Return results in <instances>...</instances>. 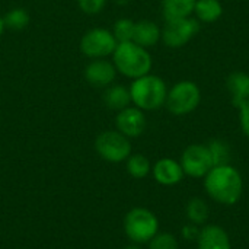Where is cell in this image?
I'll use <instances>...</instances> for the list:
<instances>
[{"mask_svg":"<svg viewBox=\"0 0 249 249\" xmlns=\"http://www.w3.org/2000/svg\"><path fill=\"white\" fill-rule=\"evenodd\" d=\"M117 45L118 41L114 34L105 28H92L80 39V51L92 60L112 55Z\"/></svg>","mask_w":249,"mask_h":249,"instance_id":"obj_7","label":"cell"},{"mask_svg":"<svg viewBox=\"0 0 249 249\" xmlns=\"http://www.w3.org/2000/svg\"><path fill=\"white\" fill-rule=\"evenodd\" d=\"M201 102V90L197 83L191 80H179L168 89L165 107L172 115L182 117L191 114Z\"/></svg>","mask_w":249,"mask_h":249,"instance_id":"obj_5","label":"cell"},{"mask_svg":"<svg viewBox=\"0 0 249 249\" xmlns=\"http://www.w3.org/2000/svg\"><path fill=\"white\" fill-rule=\"evenodd\" d=\"M160 36H162V29L153 20L143 19L134 23L133 42H136L137 45L150 48L160 41Z\"/></svg>","mask_w":249,"mask_h":249,"instance_id":"obj_14","label":"cell"},{"mask_svg":"<svg viewBox=\"0 0 249 249\" xmlns=\"http://www.w3.org/2000/svg\"><path fill=\"white\" fill-rule=\"evenodd\" d=\"M125 162H127V172L136 179L146 178L152 171V165H150L149 159L142 153L130 155Z\"/></svg>","mask_w":249,"mask_h":249,"instance_id":"obj_19","label":"cell"},{"mask_svg":"<svg viewBox=\"0 0 249 249\" xmlns=\"http://www.w3.org/2000/svg\"><path fill=\"white\" fill-rule=\"evenodd\" d=\"M131 104L142 111H155L165 105L168 86L165 80L156 74H144L131 82L130 88Z\"/></svg>","mask_w":249,"mask_h":249,"instance_id":"obj_3","label":"cell"},{"mask_svg":"<svg viewBox=\"0 0 249 249\" xmlns=\"http://www.w3.org/2000/svg\"><path fill=\"white\" fill-rule=\"evenodd\" d=\"M147 125L144 111L137 107H127L118 111L115 117V127L117 130L128 139L139 137L144 133Z\"/></svg>","mask_w":249,"mask_h":249,"instance_id":"obj_10","label":"cell"},{"mask_svg":"<svg viewBox=\"0 0 249 249\" xmlns=\"http://www.w3.org/2000/svg\"><path fill=\"white\" fill-rule=\"evenodd\" d=\"M6 29V26H4V19H3V16L0 15V36L3 35V31Z\"/></svg>","mask_w":249,"mask_h":249,"instance_id":"obj_28","label":"cell"},{"mask_svg":"<svg viewBox=\"0 0 249 249\" xmlns=\"http://www.w3.org/2000/svg\"><path fill=\"white\" fill-rule=\"evenodd\" d=\"M207 147H209L210 155L213 158L214 166L229 163V159H231V147H229V144L226 142H223L220 139H216V140L210 142V144H207Z\"/></svg>","mask_w":249,"mask_h":249,"instance_id":"obj_23","label":"cell"},{"mask_svg":"<svg viewBox=\"0 0 249 249\" xmlns=\"http://www.w3.org/2000/svg\"><path fill=\"white\" fill-rule=\"evenodd\" d=\"M196 1L197 0H162V13L165 20L191 16Z\"/></svg>","mask_w":249,"mask_h":249,"instance_id":"obj_18","label":"cell"},{"mask_svg":"<svg viewBox=\"0 0 249 249\" xmlns=\"http://www.w3.org/2000/svg\"><path fill=\"white\" fill-rule=\"evenodd\" d=\"M181 168L185 175L193 178H203L214 166L210 150L204 144L188 146L181 156Z\"/></svg>","mask_w":249,"mask_h":249,"instance_id":"obj_9","label":"cell"},{"mask_svg":"<svg viewBox=\"0 0 249 249\" xmlns=\"http://www.w3.org/2000/svg\"><path fill=\"white\" fill-rule=\"evenodd\" d=\"M187 216L193 225H196V226L203 225L209 217V207H207L206 201L201 198L190 200L188 206H187Z\"/></svg>","mask_w":249,"mask_h":249,"instance_id":"obj_20","label":"cell"},{"mask_svg":"<svg viewBox=\"0 0 249 249\" xmlns=\"http://www.w3.org/2000/svg\"><path fill=\"white\" fill-rule=\"evenodd\" d=\"M226 88L231 93L233 107H239L249 99V74L245 71H232L226 79Z\"/></svg>","mask_w":249,"mask_h":249,"instance_id":"obj_15","label":"cell"},{"mask_svg":"<svg viewBox=\"0 0 249 249\" xmlns=\"http://www.w3.org/2000/svg\"><path fill=\"white\" fill-rule=\"evenodd\" d=\"M239 124L244 131V134L249 137V99L244 101L239 107Z\"/></svg>","mask_w":249,"mask_h":249,"instance_id":"obj_26","label":"cell"},{"mask_svg":"<svg viewBox=\"0 0 249 249\" xmlns=\"http://www.w3.org/2000/svg\"><path fill=\"white\" fill-rule=\"evenodd\" d=\"M112 63L118 73L133 80L149 74L153 66V60L147 48L140 47L133 41L120 42L117 45L112 54Z\"/></svg>","mask_w":249,"mask_h":249,"instance_id":"obj_2","label":"cell"},{"mask_svg":"<svg viewBox=\"0 0 249 249\" xmlns=\"http://www.w3.org/2000/svg\"><path fill=\"white\" fill-rule=\"evenodd\" d=\"M152 174H153V178L158 181V184L165 185V187H172V185L179 184L185 175L181 168V163L171 158L159 159L153 165Z\"/></svg>","mask_w":249,"mask_h":249,"instance_id":"obj_12","label":"cell"},{"mask_svg":"<svg viewBox=\"0 0 249 249\" xmlns=\"http://www.w3.org/2000/svg\"><path fill=\"white\" fill-rule=\"evenodd\" d=\"M124 232L133 244H149L159 232V220L153 212L144 207H136L124 217Z\"/></svg>","mask_w":249,"mask_h":249,"instance_id":"obj_4","label":"cell"},{"mask_svg":"<svg viewBox=\"0 0 249 249\" xmlns=\"http://www.w3.org/2000/svg\"><path fill=\"white\" fill-rule=\"evenodd\" d=\"M80 10L86 15H98L104 10L107 0H77Z\"/></svg>","mask_w":249,"mask_h":249,"instance_id":"obj_25","label":"cell"},{"mask_svg":"<svg viewBox=\"0 0 249 249\" xmlns=\"http://www.w3.org/2000/svg\"><path fill=\"white\" fill-rule=\"evenodd\" d=\"M4 26L9 28V29H13V31H20L23 28H26L29 25V13L22 9V7H15V9H10L4 16Z\"/></svg>","mask_w":249,"mask_h":249,"instance_id":"obj_21","label":"cell"},{"mask_svg":"<svg viewBox=\"0 0 249 249\" xmlns=\"http://www.w3.org/2000/svg\"><path fill=\"white\" fill-rule=\"evenodd\" d=\"M200 31V22L193 18H179L165 20L160 39L169 48H181L188 44Z\"/></svg>","mask_w":249,"mask_h":249,"instance_id":"obj_8","label":"cell"},{"mask_svg":"<svg viewBox=\"0 0 249 249\" xmlns=\"http://www.w3.org/2000/svg\"><path fill=\"white\" fill-rule=\"evenodd\" d=\"M124 249H140V247H139L137 244H133V245H128V247H125Z\"/></svg>","mask_w":249,"mask_h":249,"instance_id":"obj_30","label":"cell"},{"mask_svg":"<svg viewBox=\"0 0 249 249\" xmlns=\"http://www.w3.org/2000/svg\"><path fill=\"white\" fill-rule=\"evenodd\" d=\"M115 77H117V69L114 63L105 58H95L85 67V79L92 86L107 88L112 85Z\"/></svg>","mask_w":249,"mask_h":249,"instance_id":"obj_11","label":"cell"},{"mask_svg":"<svg viewBox=\"0 0 249 249\" xmlns=\"http://www.w3.org/2000/svg\"><path fill=\"white\" fill-rule=\"evenodd\" d=\"M196 19L201 23H213L223 15V6L220 0H197L194 6Z\"/></svg>","mask_w":249,"mask_h":249,"instance_id":"obj_17","label":"cell"},{"mask_svg":"<svg viewBox=\"0 0 249 249\" xmlns=\"http://www.w3.org/2000/svg\"><path fill=\"white\" fill-rule=\"evenodd\" d=\"M95 150L104 160L120 163L127 160L131 155V143L130 139L118 130H108L96 137Z\"/></svg>","mask_w":249,"mask_h":249,"instance_id":"obj_6","label":"cell"},{"mask_svg":"<svg viewBox=\"0 0 249 249\" xmlns=\"http://www.w3.org/2000/svg\"><path fill=\"white\" fill-rule=\"evenodd\" d=\"M149 249H178V241L172 233H156L149 241Z\"/></svg>","mask_w":249,"mask_h":249,"instance_id":"obj_24","label":"cell"},{"mask_svg":"<svg viewBox=\"0 0 249 249\" xmlns=\"http://www.w3.org/2000/svg\"><path fill=\"white\" fill-rule=\"evenodd\" d=\"M198 249H232L228 232L217 225H207L197 236Z\"/></svg>","mask_w":249,"mask_h":249,"instance_id":"obj_13","label":"cell"},{"mask_svg":"<svg viewBox=\"0 0 249 249\" xmlns=\"http://www.w3.org/2000/svg\"><path fill=\"white\" fill-rule=\"evenodd\" d=\"M134 20L128 19V18H121V19H117L114 22V26H112V34L115 36V39L120 42H128V41H133V34H134Z\"/></svg>","mask_w":249,"mask_h":249,"instance_id":"obj_22","label":"cell"},{"mask_svg":"<svg viewBox=\"0 0 249 249\" xmlns=\"http://www.w3.org/2000/svg\"><path fill=\"white\" fill-rule=\"evenodd\" d=\"M131 0H115V3L117 4H120V6H125V4H128Z\"/></svg>","mask_w":249,"mask_h":249,"instance_id":"obj_29","label":"cell"},{"mask_svg":"<svg viewBox=\"0 0 249 249\" xmlns=\"http://www.w3.org/2000/svg\"><path fill=\"white\" fill-rule=\"evenodd\" d=\"M198 233H200V231L196 228V225H188V226H185V228L182 229V236H184L185 239H188V241L197 239Z\"/></svg>","mask_w":249,"mask_h":249,"instance_id":"obj_27","label":"cell"},{"mask_svg":"<svg viewBox=\"0 0 249 249\" xmlns=\"http://www.w3.org/2000/svg\"><path fill=\"white\" fill-rule=\"evenodd\" d=\"M204 188L216 203L233 206L242 197L244 181L235 166L229 163L217 165L213 166L204 177Z\"/></svg>","mask_w":249,"mask_h":249,"instance_id":"obj_1","label":"cell"},{"mask_svg":"<svg viewBox=\"0 0 249 249\" xmlns=\"http://www.w3.org/2000/svg\"><path fill=\"white\" fill-rule=\"evenodd\" d=\"M102 101L107 108L112 111H121L131 104V96L128 88L123 85H109L105 93L102 95Z\"/></svg>","mask_w":249,"mask_h":249,"instance_id":"obj_16","label":"cell"}]
</instances>
